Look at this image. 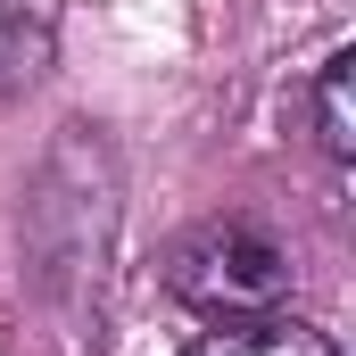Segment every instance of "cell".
Returning <instances> with one entry per match:
<instances>
[{
    "mask_svg": "<svg viewBox=\"0 0 356 356\" xmlns=\"http://www.w3.org/2000/svg\"><path fill=\"white\" fill-rule=\"evenodd\" d=\"M166 290L207 323H249V315H282L290 298V249L249 216H216L191 224L166 249Z\"/></svg>",
    "mask_w": 356,
    "mask_h": 356,
    "instance_id": "1",
    "label": "cell"
},
{
    "mask_svg": "<svg viewBox=\"0 0 356 356\" xmlns=\"http://www.w3.org/2000/svg\"><path fill=\"white\" fill-rule=\"evenodd\" d=\"M307 116H315V149L332 166L356 158V42H332L315 83H307Z\"/></svg>",
    "mask_w": 356,
    "mask_h": 356,
    "instance_id": "2",
    "label": "cell"
},
{
    "mask_svg": "<svg viewBox=\"0 0 356 356\" xmlns=\"http://www.w3.org/2000/svg\"><path fill=\"white\" fill-rule=\"evenodd\" d=\"M182 356H332V340L298 315H249V323H216Z\"/></svg>",
    "mask_w": 356,
    "mask_h": 356,
    "instance_id": "3",
    "label": "cell"
},
{
    "mask_svg": "<svg viewBox=\"0 0 356 356\" xmlns=\"http://www.w3.org/2000/svg\"><path fill=\"white\" fill-rule=\"evenodd\" d=\"M42 75V25L25 17V0H0V91Z\"/></svg>",
    "mask_w": 356,
    "mask_h": 356,
    "instance_id": "4",
    "label": "cell"
}]
</instances>
